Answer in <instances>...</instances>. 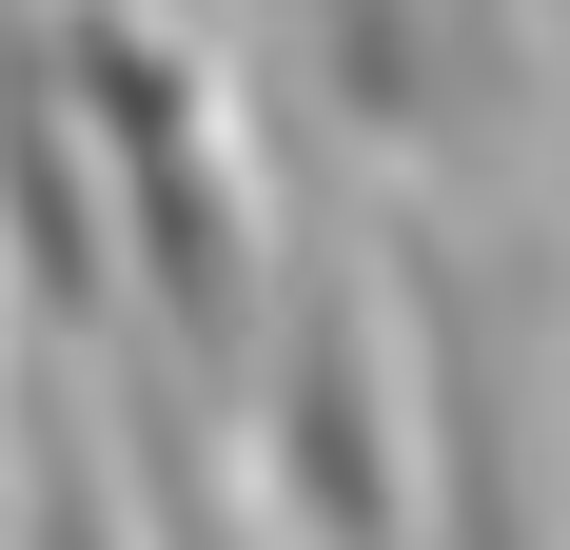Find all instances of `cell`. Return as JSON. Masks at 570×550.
<instances>
[{
  "label": "cell",
  "mask_w": 570,
  "mask_h": 550,
  "mask_svg": "<svg viewBox=\"0 0 570 550\" xmlns=\"http://www.w3.org/2000/svg\"><path fill=\"white\" fill-rule=\"evenodd\" d=\"M295 59L354 138H433V0H295Z\"/></svg>",
  "instance_id": "5b68a950"
},
{
  "label": "cell",
  "mask_w": 570,
  "mask_h": 550,
  "mask_svg": "<svg viewBox=\"0 0 570 550\" xmlns=\"http://www.w3.org/2000/svg\"><path fill=\"white\" fill-rule=\"evenodd\" d=\"M59 59H79V138H99V236L118 295H138V354L118 374H197L217 413H256V354H276V217H256V158H236L217 79L158 0H59Z\"/></svg>",
  "instance_id": "6da1fadb"
},
{
  "label": "cell",
  "mask_w": 570,
  "mask_h": 550,
  "mask_svg": "<svg viewBox=\"0 0 570 550\" xmlns=\"http://www.w3.org/2000/svg\"><path fill=\"white\" fill-rule=\"evenodd\" d=\"M236 433L276 452L295 531H335V550H413V334L374 354V315H354L335 256L276 275V354H256V413H236Z\"/></svg>",
  "instance_id": "3957f363"
},
{
  "label": "cell",
  "mask_w": 570,
  "mask_h": 550,
  "mask_svg": "<svg viewBox=\"0 0 570 550\" xmlns=\"http://www.w3.org/2000/svg\"><path fill=\"white\" fill-rule=\"evenodd\" d=\"M0 550H158L138 492H118V433L79 393H20V492H0Z\"/></svg>",
  "instance_id": "277c9868"
},
{
  "label": "cell",
  "mask_w": 570,
  "mask_h": 550,
  "mask_svg": "<svg viewBox=\"0 0 570 550\" xmlns=\"http://www.w3.org/2000/svg\"><path fill=\"white\" fill-rule=\"evenodd\" d=\"M394 334H413V550H570L512 295L453 236H394Z\"/></svg>",
  "instance_id": "7a4b0ae2"
},
{
  "label": "cell",
  "mask_w": 570,
  "mask_h": 550,
  "mask_svg": "<svg viewBox=\"0 0 570 550\" xmlns=\"http://www.w3.org/2000/svg\"><path fill=\"white\" fill-rule=\"evenodd\" d=\"M0 492H20V433H0Z\"/></svg>",
  "instance_id": "8992f818"
}]
</instances>
